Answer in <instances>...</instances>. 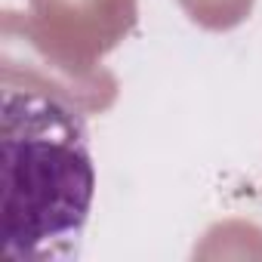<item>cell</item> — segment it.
<instances>
[{"mask_svg": "<svg viewBox=\"0 0 262 262\" xmlns=\"http://www.w3.org/2000/svg\"><path fill=\"white\" fill-rule=\"evenodd\" d=\"M4 253L16 262L77 256L96 164L86 117L50 90L4 86Z\"/></svg>", "mask_w": 262, "mask_h": 262, "instance_id": "6da1fadb", "label": "cell"}]
</instances>
